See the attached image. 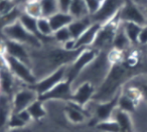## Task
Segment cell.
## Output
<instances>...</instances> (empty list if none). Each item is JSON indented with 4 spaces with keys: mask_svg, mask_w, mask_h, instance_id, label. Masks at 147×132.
Here are the masks:
<instances>
[{
    "mask_svg": "<svg viewBox=\"0 0 147 132\" xmlns=\"http://www.w3.org/2000/svg\"><path fill=\"white\" fill-rule=\"evenodd\" d=\"M69 13L73 16L74 19H80L90 16L85 0H71Z\"/></svg>",
    "mask_w": 147,
    "mask_h": 132,
    "instance_id": "cell-21",
    "label": "cell"
},
{
    "mask_svg": "<svg viewBox=\"0 0 147 132\" xmlns=\"http://www.w3.org/2000/svg\"><path fill=\"white\" fill-rule=\"evenodd\" d=\"M131 43L129 41V39L127 38L126 34H125L122 22H120V25H119L118 29H117L116 35H115L114 42H113V49H116V50L123 52L126 49H128Z\"/></svg>",
    "mask_w": 147,
    "mask_h": 132,
    "instance_id": "cell-23",
    "label": "cell"
},
{
    "mask_svg": "<svg viewBox=\"0 0 147 132\" xmlns=\"http://www.w3.org/2000/svg\"><path fill=\"white\" fill-rule=\"evenodd\" d=\"M12 112V97L0 92V127L7 124Z\"/></svg>",
    "mask_w": 147,
    "mask_h": 132,
    "instance_id": "cell-16",
    "label": "cell"
},
{
    "mask_svg": "<svg viewBox=\"0 0 147 132\" xmlns=\"http://www.w3.org/2000/svg\"><path fill=\"white\" fill-rule=\"evenodd\" d=\"M120 22L121 21L119 19V16L116 15L109 22L103 24L91 47L96 49L99 52L100 51H106L110 46H112L113 48V42H114L115 35H116L117 29L120 25Z\"/></svg>",
    "mask_w": 147,
    "mask_h": 132,
    "instance_id": "cell-4",
    "label": "cell"
},
{
    "mask_svg": "<svg viewBox=\"0 0 147 132\" xmlns=\"http://www.w3.org/2000/svg\"><path fill=\"white\" fill-rule=\"evenodd\" d=\"M85 2H86L87 8H88L90 15H93L94 13H96L101 5L100 0H85Z\"/></svg>",
    "mask_w": 147,
    "mask_h": 132,
    "instance_id": "cell-33",
    "label": "cell"
},
{
    "mask_svg": "<svg viewBox=\"0 0 147 132\" xmlns=\"http://www.w3.org/2000/svg\"><path fill=\"white\" fill-rule=\"evenodd\" d=\"M112 63L110 62L108 57V52L106 51H100L98 56L94 59L91 64H89L85 70L79 75L75 81L73 82L71 86L73 89L84 82H89L97 88L103 83L104 79L106 78L109 70H110Z\"/></svg>",
    "mask_w": 147,
    "mask_h": 132,
    "instance_id": "cell-2",
    "label": "cell"
},
{
    "mask_svg": "<svg viewBox=\"0 0 147 132\" xmlns=\"http://www.w3.org/2000/svg\"><path fill=\"white\" fill-rule=\"evenodd\" d=\"M19 21H20L22 26L24 27L27 31H29L31 34L36 36L43 44V39H42V37L40 36V34H39L38 30H37V19L28 16V15H26L24 12H23L22 14H21L20 18H19Z\"/></svg>",
    "mask_w": 147,
    "mask_h": 132,
    "instance_id": "cell-24",
    "label": "cell"
},
{
    "mask_svg": "<svg viewBox=\"0 0 147 132\" xmlns=\"http://www.w3.org/2000/svg\"><path fill=\"white\" fill-rule=\"evenodd\" d=\"M134 2H136L137 4L139 5V6H141L143 8V7L145 6V2H144V0H133Z\"/></svg>",
    "mask_w": 147,
    "mask_h": 132,
    "instance_id": "cell-37",
    "label": "cell"
},
{
    "mask_svg": "<svg viewBox=\"0 0 147 132\" xmlns=\"http://www.w3.org/2000/svg\"><path fill=\"white\" fill-rule=\"evenodd\" d=\"M138 44L147 46V25L143 26L138 36Z\"/></svg>",
    "mask_w": 147,
    "mask_h": 132,
    "instance_id": "cell-35",
    "label": "cell"
},
{
    "mask_svg": "<svg viewBox=\"0 0 147 132\" xmlns=\"http://www.w3.org/2000/svg\"><path fill=\"white\" fill-rule=\"evenodd\" d=\"M7 124L10 127V129H20L21 127L26 125V123L19 117L18 114L14 113V112H12V114L10 115Z\"/></svg>",
    "mask_w": 147,
    "mask_h": 132,
    "instance_id": "cell-31",
    "label": "cell"
},
{
    "mask_svg": "<svg viewBox=\"0 0 147 132\" xmlns=\"http://www.w3.org/2000/svg\"><path fill=\"white\" fill-rule=\"evenodd\" d=\"M93 23L91 16H87L84 18L80 19H74V21L67 26L69 30V33L71 35V38L76 40L77 38L81 36Z\"/></svg>",
    "mask_w": 147,
    "mask_h": 132,
    "instance_id": "cell-17",
    "label": "cell"
},
{
    "mask_svg": "<svg viewBox=\"0 0 147 132\" xmlns=\"http://www.w3.org/2000/svg\"><path fill=\"white\" fill-rule=\"evenodd\" d=\"M112 118L117 122L120 132H133V123L130 113H127L117 108Z\"/></svg>",
    "mask_w": 147,
    "mask_h": 132,
    "instance_id": "cell-19",
    "label": "cell"
},
{
    "mask_svg": "<svg viewBox=\"0 0 147 132\" xmlns=\"http://www.w3.org/2000/svg\"><path fill=\"white\" fill-rule=\"evenodd\" d=\"M0 1H1V0H0Z\"/></svg>",
    "mask_w": 147,
    "mask_h": 132,
    "instance_id": "cell-43",
    "label": "cell"
},
{
    "mask_svg": "<svg viewBox=\"0 0 147 132\" xmlns=\"http://www.w3.org/2000/svg\"><path fill=\"white\" fill-rule=\"evenodd\" d=\"M100 1H101V2H102V1H103V0H100Z\"/></svg>",
    "mask_w": 147,
    "mask_h": 132,
    "instance_id": "cell-42",
    "label": "cell"
},
{
    "mask_svg": "<svg viewBox=\"0 0 147 132\" xmlns=\"http://www.w3.org/2000/svg\"><path fill=\"white\" fill-rule=\"evenodd\" d=\"M101 26L102 25L99 24V23H92L91 26L79 38L76 39L75 49H84L92 46Z\"/></svg>",
    "mask_w": 147,
    "mask_h": 132,
    "instance_id": "cell-15",
    "label": "cell"
},
{
    "mask_svg": "<svg viewBox=\"0 0 147 132\" xmlns=\"http://www.w3.org/2000/svg\"><path fill=\"white\" fill-rule=\"evenodd\" d=\"M128 67L122 62L112 64L103 83L97 88L93 100L97 102L109 101L122 90L128 78Z\"/></svg>",
    "mask_w": 147,
    "mask_h": 132,
    "instance_id": "cell-1",
    "label": "cell"
},
{
    "mask_svg": "<svg viewBox=\"0 0 147 132\" xmlns=\"http://www.w3.org/2000/svg\"><path fill=\"white\" fill-rule=\"evenodd\" d=\"M71 0H57V4H59V10L61 12L69 13V9L71 6Z\"/></svg>",
    "mask_w": 147,
    "mask_h": 132,
    "instance_id": "cell-34",
    "label": "cell"
},
{
    "mask_svg": "<svg viewBox=\"0 0 147 132\" xmlns=\"http://www.w3.org/2000/svg\"><path fill=\"white\" fill-rule=\"evenodd\" d=\"M96 127L97 129L103 132H120L118 124L113 118L109 120H105V121L98 122V123H96Z\"/></svg>",
    "mask_w": 147,
    "mask_h": 132,
    "instance_id": "cell-29",
    "label": "cell"
},
{
    "mask_svg": "<svg viewBox=\"0 0 147 132\" xmlns=\"http://www.w3.org/2000/svg\"><path fill=\"white\" fill-rule=\"evenodd\" d=\"M144 2H145V6L147 5V0H144Z\"/></svg>",
    "mask_w": 147,
    "mask_h": 132,
    "instance_id": "cell-41",
    "label": "cell"
},
{
    "mask_svg": "<svg viewBox=\"0 0 147 132\" xmlns=\"http://www.w3.org/2000/svg\"><path fill=\"white\" fill-rule=\"evenodd\" d=\"M122 25L123 29L125 31V34H126L127 38L129 39L131 44L138 43L139 33H140L143 26H140V25L132 22H122Z\"/></svg>",
    "mask_w": 147,
    "mask_h": 132,
    "instance_id": "cell-25",
    "label": "cell"
},
{
    "mask_svg": "<svg viewBox=\"0 0 147 132\" xmlns=\"http://www.w3.org/2000/svg\"><path fill=\"white\" fill-rule=\"evenodd\" d=\"M125 0H103L98 11L93 15H90L93 23H99L103 25L109 22L120 12L124 5Z\"/></svg>",
    "mask_w": 147,
    "mask_h": 132,
    "instance_id": "cell-7",
    "label": "cell"
},
{
    "mask_svg": "<svg viewBox=\"0 0 147 132\" xmlns=\"http://www.w3.org/2000/svg\"><path fill=\"white\" fill-rule=\"evenodd\" d=\"M39 98L37 92L30 86L17 90L12 96V109L14 113L27 109L31 103Z\"/></svg>",
    "mask_w": 147,
    "mask_h": 132,
    "instance_id": "cell-11",
    "label": "cell"
},
{
    "mask_svg": "<svg viewBox=\"0 0 147 132\" xmlns=\"http://www.w3.org/2000/svg\"><path fill=\"white\" fill-rule=\"evenodd\" d=\"M137 102L134 101L133 99H131L130 97L124 94L121 90L120 96L118 99V108L122 111H125L127 113H132L134 112V110L136 109Z\"/></svg>",
    "mask_w": 147,
    "mask_h": 132,
    "instance_id": "cell-28",
    "label": "cell"
},
{
    "mask_svg": "<svg viewBox=\"0 0 147 132\" xmlns=\"http://www.w3.org/2000/svg\"><path fill=\"white\" fill-rule=\"evenodd\" d=\"M96 87L89 82H84L74 89L71 101L80 107L85 108L89 102H91L96 93Z\"/></svg>",
    "mask_w": 147,
    "mask_h": 132,
    "instance_id": "cell-13",
    "label": "cell"
},
{
    "mask_svg": "<svg viewBox=\"0 0 147 132\" xmlns=\"http://www.w3.org/2000/svg\"><path fill=\"white\" fill-rule=\"evenodd\" d=\"M84 109L83 107H80L77 104L73 103V102H67V106H65V115H67V119L73 123H83L86 119V115L85 112L82 111Z\"/></svg>",
    "mask_w": 147,
    "mask_h": 132,
    "instance_id": "cell-20",
    "label": "cell"
},
{
    "mask_svg": "<svg viewBox=\"0 0 147 132\" xmlns=\"http://www.w3.org/2000/svg\"><path fill=\"white\" fill-rule=\"evenodd\" d=\"M22 5L23 12L30 17H33L35 19H38L42 17L41 13V6L39 0H26L22 3H18Z\"/></svg>",
    "mask_w": 147,
    "mask_h": 132,
    "instance_id": "cell-22",
    "label": "cell"
},
{
    "mask_svg": "<svg viewBox=\"0 0 147 132\" xmlns=\"http://www.w3.org/2000/svg\"><path fill=\"white\" fill-rule=\"evenodd\" d=\"M17 3L13 0H1L0 1V16L8 14L16 7Z\"/></svg>",
    "mask_w": 147,
    "mask_h": 132,
    "instance_id": "cell-32",
    "label": "cell"
},
{
    "mask_svg": "<svg viewBox=\"0 0 147 132\" xmlns=\"http://www.w3.org/2000/svg\"><path fill=\"white\" fill-rule=\"evenodd\" d=\"M2 33L8 40L18 42L30 49H40L43 46L42 42L36 36L27 31L19 20L4 27L2 29Z\"/></svg>",
    "mask_w": 147,
    "mask_h": 132,
    "instance_id": "cell-3",
    "label": "cell"
},
{
    "mask_svg": "<svg viewBox=\"0 0 147 132\" xmlns=\"http://www.w3.org/2000/svg\"><path fill=\"white\" fill-rule=\"evenodd\" d=\"M118 16L121 22H132L140 26L147 25V17L144 10L133 0H125Z\"/></svg>",
    "mask_w": 147,
    "mask_h": 132,
    "instance_id": "cell-8",
    "label": "cell"
},
{
    "mask_svg": "<svg viewBox=\"0 0 147 132\" xmlns=\"http://www.w3.org/2000/svg\"><path fill=\"white\" fill-rule=\"evenodd\" d=\"M143 10H144V13H145V15H146V17H147V5L143 7Z\"/></svg>",
    "mask_w": 147,
    "mask_h": 132,
    "instance_id": "cell-38",
    "label": "cell"
},
{
    "mask_svg": "<svg viewBox=\"0 0 147 132\" xmlns=\"http://www.w3.org/2000/svg\"><path fill=\"white\" fill-rule=\"evenodd\" d=\"M27 111L30 114L31 119L34 120H39L41 118H43L47 114L45 108V104L43 101L37 99L36 101H34L33 103H31L30 105L27 107Z\"/></svg>",
    "mask_w": 147,
    "mask_h": 132,
    "instance_id": "cell-26",
    "label": "cell"
},
{
    "mask_svg": "<svg viewBox=\"0 0 147 132\" xmlns=\"http://www.w3.org/2000/svg\"><path fill=\"white\" fill-rule=\"evenodd\" d=\"M98 54L99 51H97L96 49L92 48V47L83 49V51L75 59V61L69 65H67V73H65V80H67V81H69L73 84V82L85 70V68L94 61V59L98 56Z\"/></svg>",
    "mask_w": 147,
    "mask_h": 132,
    "instance_id": "cell-5",
    "label": "cell"
},
{
    "mask_svg": "<svg viewBox=\"0 0 147 132\" xmlns=\"http://www.w3.org/2000/svg\"><path fill=\"white\" fill-rule=\"evenodd\" d=\"M5 59L7 61V64L9 66V69L11 70L12 74L22 83L26 84L27 86L32 87L37 82V78L35 77L32 69L30 66L23 63L22 61L14 58L9 55H4Z\"/></svg>",
    "mask_w": 147,
    "mask_h": 132,
    "instance_id": "cell-6",
    "label": "cell"
},
{
    "mask_svg": "<svg viewBox=\"0 0 147 132\" xmlns=\"http://www.w3.org/2000/svg\"><path fill=\"white\" fill-rule=\"evenodd\" d=\"M120 93L121 91L114 98H112L109 101L97 102L92 100L91 102H89L88 104H90L92 106V110L93 113H94V118L96 120V123L101 121H105V120L112 119L115 110L118 108V99L119 96H120Z\"/></svg>",
    "mask_w": 147,
    "mask_h": 132,
    "instance_id": "cell-10",
    "label": "cell"
},
{
    "mask_svg": "<svg viewBox=\"0 0 147 132\" xmlns=\"http://www.w3.org/2000/svg\"><path fill=\"white\" fill-rule=\"evenodd\" d=\"M39 1H40L42 17L49 18L59 11L57 0H39Z\"/></svg>",
    "mask_w": 147,
    "mask_h": 132,
    "instance_id": "cell-27",
    "label": "cell"
},
{
    "mask_svg": "<svg viewBox=\"0 0 147 132\" xmlns=\"http://www.w3.org/2000/svg\"><path fill=\"white\" fill-rule=\"evenodd\" d=\"M18 116L21 118V119L23 120V121L25 122V123H28L29 121H31V116H30V114L28 113V111H27V109H25V110H22V111H20V112H18Z\"/></svg>",
    "mask_w": 147,
    "mask_h": 132,
    "instance_id": "cell-36",
    "label": "cell"
},
{
    "mask_svg": "<svg viewBox=\"0 0 147 132\" xmlns=\"http://www.w3.org/2000/svg\"><path fill=\"white\" fill-rule=\"evenodd\" d=\"M49 21L51 26V29L55 32V31H57L61 28L67 27L74 21V18L69 13L59 11L55 14H53V16L49 17Z\"/></svg>",
    "mask_w": 147,
    "mask_h": 132,
    "instance_id": "cell-18",
    "label": "cell"
},
{
    "mask_svg": "<svg viewBox=\"0 0 147 132\" xmlns=\"http://www.w3.org/2000/svg\"><path fill=\"white\" fill-rule=\"evenodd\" d=\"M67 66H61L57 70L45 76L41 79L37 80V82L32 86V88L37 92L38 96H41L51 90L53 87L65 80V73H67Z\"/></svg>",
    "mask_w": 147,
    "mask_h": 132,
    "instance_id": "cell-9",
    "label": "cell"
},
{
    "mask_svg": "<svg viewBox=\"0 0 147 132\" xmlns=\"http://www.w3.org/2000/svg\"><path fill=\"white\" fill-rule=\"evenodd\" d=\"M5 47H6L5 54L22 61L23 63L31 67V60L28 47L24 46L18 42H15V41L8 40V39H6V41H5Z\"/></svg>",
    "mask_w": 147,
    "mask_h": 132,
    "instance_id": "cell-14",
    "label": "cell"
},
{
    "mask_svg": "<svg viewBox=\"0 0 147 132\" xmlns=\"http://www.w3.org/2000/svg\"><path fill=\"white\" fill-rule=\"evenodd\" d=\"M10 132H20V130L19 129H11Z\"/></svg>",
    "mask_w": 147,
    "mask_h": 132,
    "instance_id": "cell-39",
    "label": "cell"
},
{
    "mask_svg": "<svg viewBox=\"0 0 147 132\" xmlns=\"http://www.w3.org/2000/svg\"><path fill=\"white\" fill-rule=\"evenodd\" d=\"M74 89L71 83L67 80H63L59 84H57L55 87L51 90L47 92L43 95L39 96L38 99L41 101H63V102H69L71 101Z\"/></svg>",
    "mask_w": 147,
    "mask_h": 132,
    "instance_id": "cell-12",
    "label": "cell"
},
{
    "mask_svg": "<svg viewBox=\"0 0 147 132\" xmlns=\"http://www.w3.org/2000/svg\"><path fill=\"white\" fill-rule=\"evenodd\" d=\"M13 1H14V2H16L17 4H18V3H20L21 1H22V0H13Z\"/></svg>",
    "mask_w": 147,
    "mask_h": 132,
    "instance_id": "cell-40",
    "label": "cell"
},
{
    "mask_svg": "<svg viewBox=\"0 0 147 132\" xmlns=\"http://www.w3.org/2000/svg\"><path fill=\"white\" fill-rule=\"evenodd\" d=\"M53 37L55 42L59 43L61 45H63L65 42H67L69 40L73 39L67 27H65V28H61L57 31H55L53 34Z\"/></svg>",
    "mask_w": 147,
    "mask_h": 132,
    "instance_id": "cell-30",
    "label": "cell"
}]
</instances>
